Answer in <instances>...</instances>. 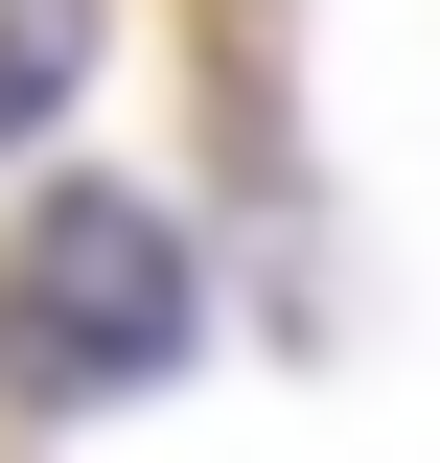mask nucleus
<instances>
[{
	"label": "nucleus",
	"instance_id": "obj_1",
	"mask_svg": "<svg viewBox=\"0 0 440 463\" xmlns=\"http://www.w3.org/2000/svg\"><path fill=\"white\" fill-rule=\"evenodd\" d=\"M209 347V255H186L139 185H47L24 255H0V394L24 417H116Z\"/></svg>",
	"mask_w": 440,
	"mask_h": 463
},
{
	"label": "nucleus",
	"instance_id": "obj_2",
	"mask_svg": "<svg viewBox=\"0 0 440 463\" xmlns=\"http://www.w3.org/2000/svg\"><path fill=\"white\" fill-rule=\"evenodd\" d=\"M70 70H93V0H0V139L70 116Z\"/></svg>",
	"mask_w": 440,
	"mask_h": 463
}]
</instances>
